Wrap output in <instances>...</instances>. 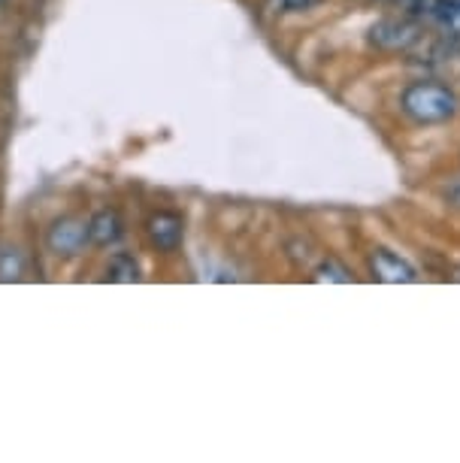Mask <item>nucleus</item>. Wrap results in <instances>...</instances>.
Masks as SVG:
<instances>
[{
	"label": "nucleus",
	"mask_w": 460,
	"mask_h": 463,
	"mask_svg": "<svg viewBox=\"0 0 460 463\" xmlns=\"http://www.w3.org/2000/svg\"><path fill=\"white\" fill-rule=\"evenodd\" d=\"M403 112L415 125H442V121L455 118L460 109L457 94L437 82H415L403 91L400 98Z\"/></svg>",
	"instance_id": "1"
},
{
	"label": "nucleus",
	"mask_w": 460,
	"mask_h": 463,
	"mask_svg": "<svg viewBox=\"0 0 460 463\" xmlns=\"http://www.w3.org/2000/svg\"><path fill=\"white\" fill-rule=\"evenodd\" d=\"M91 242L89 222L80 215H61L55 224L49 227L46 246L55 258H76Z\"/></svg>",
	"instance_id": "2"
},
{
	"label": "nucleus",
	"mask_w": 460,
	"mask_h": 463,
	"mask_svg": "<svg viewBox=\"0 0 460 463\" xmlns=\"http://www.w3.org/2000/svg\"><path fill=\"white\" fill-rule=\"evenodd\" d=\"M421 40V28L406 15H385L370 28V43L385 52H409Z\"/></svg>",
	"instance_id": "3"
},
{
	"label": "nucleus",
	"mask_w": 460,
	"mask_h": 463,
	"mask_svg": "<svg viewBox=\"0 0 460 463\" xmlns=\"http://www.w3.org/2000/svg\"><path fill=\"white\" fill-rule=\"evenodd\" d=\"M370 269H372V276H376L379 282H388V285H409V282L418 279V273L412 269V264H406L400 255H394V251H388V249L372 251Z\"/></svg>",
	"instance_id": "4"
},
{
	"label": "nucleus",
	"mask_w": 460,
	"mask_h": 463,
	"mask_svg": "<svg viewBox=\"0 0 460 463\" xmlns=\"http://www.w3.org/2000/svg\"><path fill=\"white\" fill-rule=\"evenodd\" d=\"M146 233H149L152 246L158 251H176L182 246L185 224H182V215L176 213H155L149 222H146Z\"/></svg>",
	"instance_id": "5"
},
{
	"label": "nucleus",
	"mask_w": 460,
	"mask_h": 463,
	"mask_svg": "<svg viewBox=\"0 0 460 463\" xmlns=\"http://www.w3.org/2000/svg\"><path fill=\"white\" fill-rule=\"evenodd\" d=\"M89 233H91V242L100 249H109L125 237V222L116 209H100L98 215L89 222Z\"/></svg>",
	"instance_id": "6"
},
{
	"label": "nucleus",
	"mask_w": 460,
	"mask_h": 463,
	"mask_svg": "<svg viewBox=\"0 0 460 463\" xmlns=\"http://www.w3.org/2000/svg\"><path fill=\"white\" fill-rule=\"evenodd\" d=\"M427 15L448 37H460V4L457 0H424Z\"/></svg>",
	"instance_id": "7"
},
{
	"label": "nucleus",
	"mask_w": 460,
	"mask_h": 463,
	"mask_svg": "<svg viewBox=\"0 0 460 463\" xmlns=\"http://www.w3.org/2000/svg\"><path fill=\"white\" fill-rule=\"evenodd\" d=\"M107 279H109V282H121V285L140 282V264H136L134 255H125V251H118V255L109 258Z\"/></svg>",
	"instance_id": "8"
},
{
	"label": "nucleus",
	"mask_w": 460,
	"mask_h": 463,
	"mask_svg": "<svg viewBox=\"0 0 460 463\" xmlns=\"http://www.w3.org/2000/svg\"><path fill=\"white\" fill-rule=\"evenodd\" d=\"M24 273V264H22V255L15 249H0V282H15L22 279Z\"/></svg>",
	"instance_id": "9"
},
{
	"label": "nucleus",
	"mask_w": 460,
	"mask_h": 463,
	"mask_svg": "<svg viewBox=\"0 0 460 463\" xmlns=\"http://www.w3.org/2000/svg\"><path fill=\"white\" fill-rule=\"evenodd\" d=\"M315 282H352V269L340 264V260H324L318 269H315Z\"/></svg>",
	"instance_id": "10"
},
{
	"label": "nucleus",
	"mask_w": 460,
	"mask_h": 463,
	"mask_svg": "<svg viewBox=\"0 0 460 463\" xmlns=\"http://www.w3.org/2000/svg\"><path fill=\"white\" fill-rule=\"evenodd\" d=\"M318 4L321 0H267V10H273L279 15H294V13H306Z\"/></svg>",
	"instance_id": "11"
},
{
	"label": "nucleus",
	"mask_w": 460,
	"mask_h": 463,
	"mask_svg": "<svg viewBox=\"0 0 460 463\" xmlns=\"http://www.w3.org/2000/svg\"><path fill=\"white\" fill-rule=\"evenodd\" d=\"M448 200H451V203H455V206H460V179L455 182V185L448 188Z\"/></svg>",
	"instance_id": "12"
},
{
	"label": "nucleus",
	"mask_w": 460,
	"mask_h": 463,
	"mask_svg": "<svg viewBox=\"0 0 460 463\" xmlns=\"http://www.w3.org/2000/svg\"><path fill=\"white\" fill-rule=\"evenodd\" d=\"M385 4H412V0H385Z\"/></svg>",
	"instance_id": "13"
}]
</instances>
